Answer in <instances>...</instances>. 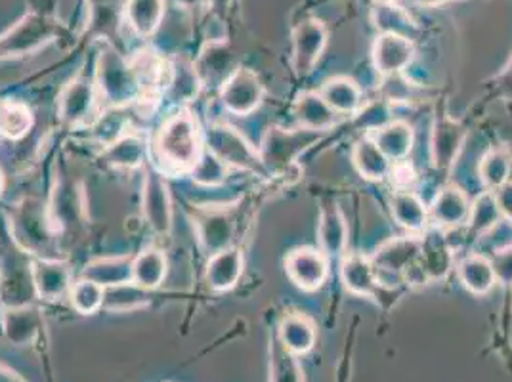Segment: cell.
<instances>
[{
  "label": "cell",
  "instance_id": "9",
  "mask_svg": "<svg viewBox=\"0 0 512 382\" xmlns=\"http://www.w3.org/2000/svg\"><path fill=\"white\" fill-rule=\"evenodd\" d=\"M285 270L297 287L304 291H316L327 279V260L320 251L304 247L287 256Z\"/></svg>",
  "mask_w": 512,
  "mask_h": 382
},
{
  "label": "cell",
  "instance_id": "21",
  "mask_svg": "<svg viewBox=\"0 0 512 382\" xmlns=\"http://www.w3.org/2000/svg\"><path fill=\"white\" fill-rule=\"evenodd\" d=\"M342 281L350 293L360 297H377L381 287L373 262L360 255L348 256L342 262Z\"/></svg>",
  "mask_w": 512,
  "mask_h": 382
},
{
  "label": "cell",
  "instance_id": "19",
  "mask_svg": "<svg viewBox=\"0 0 512 382\" xmlns=\"http://www.w3.org/2000/svg\"><path fill=\"white\" fill-rule=\"evenodd\" d=\"M241 274H243V255L237 249H224L211 256L205 277L213 291L224 293L234 289Z\"/></svg>",
  "mask_w": 512,
  "mask_h": 382
},
{
  "label": "cell",
  "instance_id": "35",
  "mask_svg": "<svg viewBox=\"0 0 512 382\" xmlns=\"http://www.w3.org/2000/svg\"><path fill=\"white\" fill-rule=\"evenodd\" d=\"M270 382H304L297 356L287 352L278 337H274L270 348Z\"/></svg>",
  "mask_w": 512,
  "mask_h": 382
},
{
  "label": "cell",
  "instance_id": "15",
  "mask_svg": "<svg viewBox=\"0 0 512 382\" xmlns=\"http://www.w3.org/2000/svg\"><path fill=\"white\" fill-rule=\"evenodd\" d=\"M195 71L205 85H224L234 73V58L224 43H211L201 52Z\"/></svg>",
  "mask_w": 512,
  "mask_h": 382
},
{
  "label": "cell",
  "instance_id": "38",
  "mask_svg": "<svg viewBox=\"0 0 512 382\" xmlns=\"http://www.w3.org/2000/svg\"><path fill=\"white\" fill-rule=\"evenodd\" d=\"M509 176H511V157L503 149H491L480 165L482 182L491 190H499L509 182Z\"/></svg>",
  "mask_w": 512,
  "mask_h": 382
},
{
  "label": "cell",
  "instance_id": "41",
  "mask_svg": "<svg viewBox=\"0 0 512 382\" xmlns=\"http://www.w3.org/2000/svg\"><path fill=\"white\" fill-rule=\"evenodd\" d=\"M199 85L201 81L197 77L195 65L180 62L172 67L171 88L176 98L190 100L193 96H197Z\"/></svg>",
  "mask_w": 512,
  "mask_h": 382
},
{
  "label": "cell",
  "instance_id": "26",
  "mask_svg": "<svg viewBox=\"0 0 512 382\" xmlns=\"http://www.w3.org/2000/svg\"><path fill=\"white\" fill-rule=\"evenodd\" d=\"M321 98L335 113H354L362 104V90L348 77H333L321 86Z\"/></svg>",
  "mask_w": 512,
  "mask_h": 382
},
{
  "label": "cell",
  "instance_id": "31",
  "mask_svg": "<svg viewBox=\"0 0 512 382\" xmlns=\"http://www.w3.org/2000/svg\"><path fill=\"white\" fill-rule=\"evenodd\" d=\"M459 277L474 295H488L497 281L491 260L480 255L469 256L459 264Z\"/></svg>",
  "mask_w": 512,
  "mask_h": 382
},
{
  "label": "cell",
  "instance_id": "43",
  "mask_svg": "<svg viewBox=\"0 0 512 382\" xmlns=\"http://www.w3.org/2000/svg\"><path fill=\"white\" fill-rule=\"evenodd\" d=\"M495 199H497L501 214L512 220V184H505L503 188H499Z\"/></svg>",
  "mask_w": 512,
  "mask_h": 382
},
{
  "label": "cell",
  "instance_id": "47",
  "mask_svg": "<svg viewBox=\"0 0 512 382\" xmlns=\"http://www.w3.org/2000/svg\"><path fill=\"white\" fill-rule=\"evenodd\" d=\"M419 2H423V4H436V2H442V0H419Z\"/></svg>",
  "mask_w": 512,
  "mask_h": 382
},
{
  "label": "cell",
  "instance_id": "28",
  "mask_svg": "<svg viewBox=\"0 0 512 382\" xmlns=\"http://www.w3.org/2000/svg\"><path fill=\"white\" fill-rule=\"evenodd\" d=\"M165 16V0H128L127 18L138 37H151Z\"/></svg>",
  "mask_w": 512,
  "mask_h": 382
},
{
  "label": "cell",
  "instance_id": "10",
  "mask_svg": "<svg viewBox=\"0 0 512 382\" xmlns=\"http://www.w3.org/2000/svg\"><path fill=\"white\" fill-rule=\"evenodd\" d=\"M52 37V27L43 18L29 16L0 41V56L29 54Z\"/></svg>",
  "mask_w": 512,
  "mask_h": 382
},
{
  "label": "cell",
  "instance_id": "8",
  "mask_svg": "<svg viewBox=\"0 0 512 382\" xmlns=\"http://www.w3.org/2000/svg\"><path fill=\"white\" fill-rule=\"evenodd\" d=\"M413 54V43L400 33H383L373 46L375 67L383 77L400 75L411 64Z\"/></svg>",
  "mask_w": 512,
  "mask_h": 382
},
{
  "label": "cell",
  "instance_id": "46",
  "mask_svg": "<svg viewBox=\"0 0 512 382\" xmlns=\"http://www.w3.org/2000/svg\"><path fill=\"white\" fill-rule=\"evenodd\" d=\"M2 191H4V174L0 170V195H2Z\"/></svg>",
  "mask_w": 512,
  "mask_h": 382
},
{
  "label": "cell",
  "instance_id": "14",
  "mask_svg": "<svg viewBox=\"0 0 512 382\" xmlns=\"http://www.w3.org/2000/svg\"><path fill=\"white\" fill-rule=\"evenodd\" d=\"M33 285L37 295L44 300H58L71 287V270L65 262L37 260L33 262Z\"/></svg>",
  "mask_w": 512,
  "mask_h": 382
},
{
  "label": "cell",
  "instance_id": "24",
  "mask_svg": "<svg viewBox=\"0 0 512 382\" xmlns=\"http://www.w3.org/2000/svg\"><path fill=\"white\" fill-rule=\"evenodd\" d=\"M132 260L130 256L121 258H100L90 264H86L83 270V279L94 281L102 285L104 289L119 287L132 283Z\"/></svg>",
  "mask_w": 512,
  "mask_h": 382
},
{
  "label": "cell",
  "instance_id": "13",
  "mask_svg": "<svg viewBox=\"0 0 512 382\" xmlns=\"http://www.w3.org/2000/svg\"><path fill=\"white\" fill-rule=\"evenodd\" d=\"M421 256V239L400 237L384 243L373 256V266L390 274H404Z\"/></svg>",
  "mask_w": 512,
  "mask_h": 382
},
{
  "label": "cell",
  "instance_id": "48",
  "mask_svg": "<svg viewBox=\"0 0 512 382\" xmlns=\"http://www.w3.org/2000/svg\"><path fill=\"white\" fill-rule=\"evenodd\" d=\"M507 81H509V85H507V86H511V88H512V67H511V71H509V75H507Z\"/></svg>",
  "mask_w": 512,
  "mask_h": 382
},
{
  "label": "cell",
  "instance_id": "1",
  "mask_svg": "<svg viewBox=\"0 0 512 382\" xmlns=\"http://www.w3.org/2000/svg\"><path fill=\"white\" fill-rule=\"evenodd\" d=\"M155 149L172 170H193L201 159V132L190 113H178L159 130Z\"/></svg>",
  "mask_w": 512,
  "mask_h": 382
},
{
  "label": "cell",
  "instance_id": "40",
  "mask_svg": "<svg viewBox=\"0 0 512 382\" xmlns=\"http://www.w3.org/2000/svg\"><path fill=\"white\" fill-rule=\"evenodd\" d=\"M226 174H228V165L220 161L211 151L203 153L192 170L193 182L207 188L220 186L226 180Z\"/></svg>",
  "mask_w": 512,
  "mask_h": 382
},
{
  "label": "cell",
  "instance_id": "44",
  "mask_svg": "<svg viewBox=\"0 0 512 382\" xmlns=\"http://www.w3.org/2000/svg\"><path fill=\"white\" fill-rule=\"evenodd\" d=\"M0 382H23L14 371H10L8 367H4L0 363Z\"/></svg>",
  "mask_w": 512,
  "mask_h": 382
},
{
  "label": "cell",
  "instance_id": "20",
  "mask_svg": "<svg viewBox=\"0 0 512 382\" xmlns=\"http://www.w3.org/2000/svg\"><path fill=\"white\" fill-rule=\"evenodd\" d=\"M432 218L446 228H459L469 222L470 203L467 195L451 186L440 191L432 203Z\"/></svg>",
  "mask_w": 512,
  "mask_h": 382
},
{
  "label": "cell",
  "instance_id": "34",
  "mask_svg": "<svg viewBox=\"0 0 512 382\" xmlns=\"http://www.w3.org/2000/svg\"><path fill=\"white\" fill-rule=\"evenodd\" d=\"M33 127L31 109L16 102H0V136L22 140Z\"/></svg>",
  "mask_w": 512,
  "mask_h": 382
},
{
  "label": "cell",
  "instance_id": "33",
  "mask_svg": "<svg viewBox=\"0 0 512 382\" xmlns=\"http://www.w3.org/2000/svg\"><path fill=\"white\" fill-rule=\"evenodd\" d=\"M106 159L119 169H138L146 159V142L138 136H123L106 149Z\"/></svg>",
  "mask_w": 512,
  "mask_h": 382
},
{
  "label": "cell",
  "instance_id": "50",
  "mask_svg": "<svg viewBox=\"0 0 512 382\" xmlns=\"http://www.w3.org/2000/svg\"><path fill=\"white\" fill-rule=\"evenodd\" d=\"M2 293H4V285H2V279H0V300H2Z\"/></svg>",
  "mask_w": 512,
  "mask_h": 382
},
{
  "label": "cell",
  "instance_id": "17",
  "mask_svg": "<svg viewBox=\"0 0 512 382\" xmlns=\"http://www.w3.org/2000/svg\"><path fill=\"white\" fill-rule=\"evenodd\" d=\"M316 337V325L302 314L285 316L279 323L278 340L293 356L308 354L316 344Z\"/></svg>",
  "mask_w": 512,
  "mask_h": 382
},
{
  "label": "cell",
  "instance_id": "25",
  "mask_svg": "<svg viewBox=\"0 0 512 382\" xmlns=\"http://www.w3.org/2000/svg\"><path fill=\"white\" fill-rule=\"evenodd\" d=\"M167 277V256L159 249H146L132 260V283L146 291H155Z\"/></svg>",
  "mask_w": 512,
  "mask_h": 382
},
{
  "label": "cell",
  "instance_id": "7",
  "mask_svg": "<svg viewBox=\"0 0 512 382\" xmlns=\"http://www.w3.org/2000/svg\"><path fill=\"white\" fill-rule=\"evenodd\" d=\"M327 44V29L320 20L300 23L293 35V62L299 75H306L318 64Z\"/></svg>",
  "mask_w": 512,
  "mask_h": 382
},
{
  "label": "cell",
  "instance_id": "22",
  "mask_svg": "<svg viewBox=\"0 0 512 382\" xmlns=\"http://www.w3.org/2000/svg\"><path fill=\"white\" fill-rule=\"evenodd\" d=\"M318 237H320L323 255L329 258H339L344 255L346 243H348V226L337 205L323 207Z\"/></svg>",
  "mask_w": 512,
  "mask_h": 382
},
{
  "label": "cell",
  "instance_id": "36",
  "mask_svg": "<svg viewBox=\"0 0 512 382\" xmlns=\"http://www.w3.org/2000/svg\"><path fill=\"white\" fill-rule=\"evenodd\" d=\"M146 289L138 287L136 283H127L119 287H109L104 295V308L113 312H128L138 310L150 304V298L144 293Z\"/></svg>",
  "mask_w": 512,
  "mask_h": 382
},
{
  "label": "cell",
  "instance_id": "18",
  "mask_svg": "<svg viewBox=\"0 0 512 382\" xmlns=\"http://www.w3.org/2000/svg\"><path fill=\"white\" fill-rule=\"evenodd\" d=\"M234 232V220L226 213H209L197 220L199 243L211 256L230 249Z\"/></svg>",
  "mask_w": 512,
  "mask_h": 382
},
{
  "label": "cell",
  "instance_id": "42",
  "mask_svg": "<svg viewBox=\"0 0 512 382\" xmlns=\"http://www.w3.org/2000/svg\"><path fill=\"white\" fill-rule=\"evenodd\" d=\"M491 266L497 281H501L503 285H512V247L499 251L491 260Z\"/></svg>",
  "mask_w": 512,
  "mask_h": 382
},
{
  "label": "cell",
  "instance_id": "32",
  "mask_svg": "<svg viewBox=\"0 0 512 382\" xmlns=\"http://www.w3.org/2000/svg\"><path fill=\"white\" fill-rule=\"evenodd\" d=\"M354 165L362 176H365L367 180H375V182L384 180L392 170L390 159L384 155L371 138H363L356 144Z\"/></svg>",
  "mask_w": 512,
  "mask_h": 382
},
{
  "label": "cell",
  "instance_id": "27",
  "mask_svg": "<svg viewBox=\"0 0 512 382\" xmlns=\"http://www.w3.org/2000/svg\"><path fill=\"white\" fill-rule=\"evenodd\" d=\"M419 264L425 270L427 279H444L451 270V249L446 239L436 232L421 239V256Z\"/></svg>",
  "mask_w": 512,
  "mask_h": 382
},
{
  "label": "cell",
  "instance_id": "29",
  "mask_svg": "<svg viewBox=\"0 0 512 382\" xmlns=\"http://www.w3.org/2000/svg\"><path fill=\"white\" fill-rule=\"evenodd\" d=\"M373 142L390 161H404L413 149V130L404 121H394L379 128Z\"/></svg>",
  "mask_w": 512,
  "mask_h": 382
},
{
  "label": "cell",
  "instance_id": "37",
  "mask_svg": "<svg viewBox=\"0 0 512 382\" xmlns=\"http://www.w3.org/2000/svg\"><path fill=\"white\" fill-rule=\"evenodd\" d=\"M104 295H106V289L88 279L77 281L69 293L71 306L83 316H92L100 308H104Z\"/></svg>",
  "mask_w": 512,
  "mask_h": 382
},
{
  "label": "cell",
  "instance_id": "23",
  "mask_svg": "<svg viewBox=\"0 0 512 382\" xmlns=\"http://www.w3.org/2000/svg\"><path fill=\"white\" fill-rule=\"evenodd\" d=\"M295 117L306 130H329L337 123V113L327 106L318 92H304L295 102Z\"/></svg>",
  "mask_w": 512,
  "mask_h": 382
},
{
  "label": "cell",
  "instance_id": "2",
  "mask_svg": "<svg viewBox=\"0 0 512 382\" xmlns=\"http://www.w3.org/2000/svg\"><path fill=\"white\" fill-rule=\"evenodd\" d=\"M96 83L106 104L113 107L132 104L142 88L134 67L109 44H104L100 50Z\"/></svg>",
  "mask_w": 512,
  "mask_h": 382
},
{
  "label": "cell",
  "instance_id": "30",
  "mask_svg": "<svg viewBox=\"0 0 512 382\" xmlns=\"http://www.w3.org/2000/svg\"><path fill=\"white\" fill-rule=\"evenodd\" d=\"M392 214L396 222L409 232H421L427 226V207L411 191H396L392 195Z\"/></svg>",
  "mask_w": 512,
  "mask_h": 382
},
{
  "label": "cell",
  "instance_id": "12",
  "mask_svg": "<svg viewBox=\"0 0 512 382\" xmlns=\"http://www.w3.org/2000/svg\"><path fill=\"white\" fill-rule=\"evenodd\" d=\"M94 85L88 79H73L69 85L65 86L58 98V113L60 119L65 125H81L88 119L94 107Z\"/></svg>",
  "mask_w": 512,
  "mask_h": 382
},
{
  "label": "cell",
  "instance_id": "11",
  "mask_svg": "<svg viewBox=\"0 0 512 382\" xmlns=\"http://www.w3.org/2000/svg\"><path fill=\"white\" fill-rule=\"evenodd\" d=\"M44 319L33 306H14L2 316V333L14 346L33 344L43 331Z\"/></svg>",
  "mask_w": 512,
  "mask_h": 382
},
{
  "label": "cell",
  "instance_id": "45",
  "mask_svg": "<svg viewBox=\"0 0 512 382\" xmlns=\"http://www.w3.org/2000/svg\"><path fill=\"white\" fill-rule=\"evenodd\" d=\"M203 0H176V4L184 6V8H192V6H199Z\"/></svg>",
  "mask_w": 512,
  "mask_h": 382
},
{
  "label": "cell",
  "instance_id": "39",
  "mask_svg": "<svg viewBox=\"0 0 512 382\" xmlns=\"http://www.w3.org/2000/svg\"><path fill=\"white\" fill-rule=\"evenodd\" d=\"M501 209L497 205V199L493 193H484L480 195L474 205L470 207L469 224L472 232H488L497 222H501Z\"/></svg>",
  "mask_w": 512,
  "mask_h": 382
},
{
  "label": "cell",
  "instance_id": "16",
  "mask_svg": "<svg viewBox=\"0 0 512 382\" xmlns=\"http://www.w3.org/2000/svg\"><path fill=\"white\" fill-rule=\"evenodd\" d=\"M465 142V130L449 117L436 121L434 138H432V161L440 170H448L459 149Z\"/></svg>",
  "mask_w": 512,
  "mask_h": 382
},
{
  "label": "cell",
  "instance_id": "6",
  "mask_svg": "<svg viewBox=\"0 0 512 382\" xmlns=\"http://www.w3.org/2000/svg\"><path fill=\"white\" fill-rule=\"evenodd\" d=\"M220 98L230 113L245 117L262 104L264 88H262L260 79L256 77V73H253L251 69L237 67L232 73V77L222 85Z\"/></svg>",
  "mask_w": 512,
  "mask_h": 382
},
{
  "label": "cell",
  "instance_id": "49",
  "mask_svg": "<svg viewBox=\"0 0 512 382\" xmlns=\"http://www.w3.org/2000/svg\"><path fill=\"white\" fill-rule=\"evenodd\" d=\"M379 4H392V2H396V0H377Z\"/></svg>",
  "mask_w": 512,
  "mask_h": 382
},
{
  "label": "cell",
  "instance_id": "4",
  "mask_svg": "<svg viewBox=\"0 0 512 382\" xmlns=\"http://www.w3.org/2000/svg\"><path fill=\"white\" fill-rule=\"evenodd\" d=\"M207 146L220 161L226 165H235L239 169L262 172L264 165L260 153L251 148V144L230 125H213L207 130Z\"/></svg>",
  "mask_w": 512,
  "mask_h": 382
},
{
  "label": "cell",
  "instance_id": "3",
  "mask_svg": "<svg viewBox=\"0 0 512 382\" xmlns=\"http://www.w3.org/2000/svg\"><path fill=\"white\" fill-rule=\"evenodd\" d=\"M318 140L316 130H285V128L272 127L260 148V159L266 169L281 170L289 167L302 149L308 148Z\"/></svg>",
  "mask_w": 512,
  "mask_h": 382
},
{
  "label": "cell",
  "instance_id": "5",
  "mask_svg": "<svg viewBox=\"0 0 512 382\" xmlns=\"http://www.w3.org/2000/svg\"><path fill=\"white\" fill-rule=\"evenodd\" d=\"M142 211L151 230L167 237L172 230V201L169 184L159 170L148 169L142 193Z\"/></svg>",
  "mask_w": 512,
  "mask_h": 382
}]
</instances>
